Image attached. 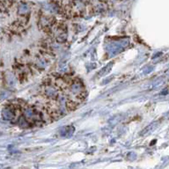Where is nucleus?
<instances>
[{
  "label": "nucleus",
  "instance_id": "nucleus-1",
  "mask_svg": "<svg viewBox=\"0 0 169 169\" xmlns=\"http://www.w3.org/2000/svg\"><path fill=\"white\" fill-rule=\"evenodd\" d=\"M158 125V123H152L151 124H150L149 126H147L146 128H145V129H144L142 132L140 133L141 135H145V134H149V133H151V131L153 130V129H156V126Z\"/></svg>",
  "mask_w": 169,
  "mask_h": 169
}]
</instances>
